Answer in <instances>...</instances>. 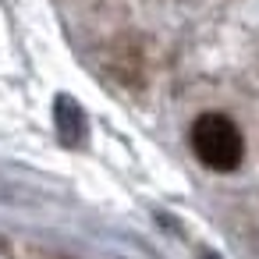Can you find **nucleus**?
Instances as JSON below:
<instances>
[{"label":"nucleus","instance_id":"nucleus-1","mask_svg":"<svg viewBox=\"0 0 259 259\" xmlns=\"http://www.w3.org/2000/svg\"><path fill=\"white\" fill-rule=\"evenodd\" d=\"M192 149L202 160V167L217 170V174H231L241 167L245 156V139L241 128L224 117V114H202L192 121Z\"/></svg>","mask_w":259,"mask_h":259},{"label":"nucleus","instance_id":"nucleus-2","mask_svg":"<svg viewBox=\"0 0 259 259\" xmlns=\"http://www.w3.org/2000/svg\"><path fill=\"white\" fill-rule=\"evenodd\" d=\"M57 128H61V135L75 146L78 139H82V114H78V107L64 96V100H57Z\"/></svg>","mask_w":259,"mask_h":259}]
</instances>
